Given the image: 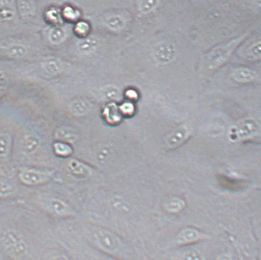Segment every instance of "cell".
<instances>
[{
	"label": "cell",
	"instance_id": "1",
	"mask_svg": "<svg viewBox=\"0 0 261 260\" xmlns=\"http://www.w3.org/2000/svg\"><path fill=\"white\" fill-rule=\"evenodd\" d=\"M0 242L7 254L14 259L25 256L28 245L20 232L16 230H9L2 235Z\"/></svg>",
	"mask_w": 261,
	"mask_h": 260
},
{
	"label": "cell",
	"instance_id": "2",
	"mask_svg": "<svg viewBox=\"0 0 261 260\" xmlns=\"http://www.w3.org/2000/svg\"><path fill=\"white\" fill-rule=\"evenodd\" d=\"M245 35L234 39L225 45H222L213 51L208 58V64L210 69L214 70L223 65L230 58L234 50L243 41Z\"/></svg>",
	"mask_w": 261,
	"mask_h": 260
},
{
	"label": "cell",
	"instance_id": "3",
	"mask_svg": "<svg viewBox=\"0 0 261 260\" xmlns=\"http://www.w3.org/2000/svg\"><path fill=\"white\" fill-rule=\"evenodd\" d=\"M93 237L96 244L106 252L116 253L120 247V240L113 233L103 229H96L93 232Z\"/></svg>",
	"mask_w": 261,
	"mask_h": 260
},
{
	"label": "cell",
	"instance_id": "4",
	"mask_svg": "<svg viewBox=\"0 0 261 260\" xmlns=\"http://www.w3.org/2000/svg\"><path fill=\"white\" fill-rule=\"evenodd\" d=\"M175 48L172 44L163 43L159 44L153 50V57L157 62L167 63L173 59Z\"/></svg>",
	"mask_w": 261,
	"mask_h": 260
},
{
	"label": "cell",
	"instance_id": "5",
	"mask_svg": "<svg viewBox=\"0 0 261 260\" xmlns=\"http://www.w3.org/2000/svg\"><path fill=\"white\" fill-rule=\"evenodd\" d=\"M19 179L24 184L33 186L47 181L49 175L38 170L24 169L19 173Z\"/></svg>",
	"mask_w": 261,
	"mask_h": 260
},
{
	"label": "cell",
	"instance_id": "6",
	"mask_svg": "<svg viewBox=\"0 0 261 260\" xmlns=\"http://www.w3.org/2000/svg\"><path fill=\"white\" fill-rule=\"evenodd\" d=\"M45 206L50 213L55 215L60 216V217L68 215L70 213L69 205L59 199H48L45 202Z\"/></svg>",
	"mask_w": 261,
	"mask_h": 260
},
{
	"label": "cell",
	"instance_id": "7",
	"mask_svg": "<svg viewBox=\"0 0 261 260\" xmlns=\"http://www.w3.org/2000/svg\"><path fill=\"white\" fill-rule=\"evenodd\" d=\"M41 144V140L38 136L28 135L24 138L21 144L22 151L26 155H31L37 151Z\"/></svg>",
	"mask_w": 261,
	"mask_h": 260
},
{
	"label": "cell",
	"instance_id": "8",
	"mask_svg": "<svg viewBox=\"0 0 261 260\" xmlns=\"http://www.w3.org/2000/svg\"><path fill=\"white\" fill-rule=\"evenodd\" d=\"M69 109L70 112L76 116L86 115L90 111V103L88 101L83 99H76L70 104Z\"/></svg>",
	"mask_w": 261,
	"mask_h": 260
},
{
	"label": "cell",
	"instance_id": "9",
	"mask_svg": "<svg viewBox=\"0 0 261 260\" xmlns=\"http://www.w3.org/2000/svg\"><path fill=\"white\" fill-rule=\"evenodd\" d=\"M233 77L236 81L247 83L255 81L257 75L250 69L240 68L236 69L233 72Z\"/></svg>",
	"mask_w": 261,
	"mask_h": 260
},
{
	"label": "cell",
	"instance_id": "10",
	"mask_svg": "<svg viewBox=\"0 0 261 260\" xmlns=\"http://www.w3.org/2000/svg\"><path fill=\"white\" fill-rule=\"evenodd\" d=\"M68 167L71 173L78 176L87 177L92 173L90 167L76 160H70Z\"/></svg>",
	"mask_w": 261,
	"mask_h": 260
},
{
	"label": "cell",
	"instance_id": "11",
	"mask_svg": "<svg viewBox=\"0 0 261 260\" xmlns=\"http://www.w3.org/2000/svg\"><path fill=\"white\" fill-rule=\"evenodd\" d=\"M188 133L189 132L186 127L183 126V127L178 128L172 134L169 136L167 139L168 146L170 147L177 146L188 137Z\"/></svg>",
	"mask_w": 261,
	"mask_h": 260
},
{
	"label": "cell",
	"instance_id": "12",
	"mask_svg": "<svg viewBox=\"0 0 261 260\" xmlns=\"http://www.w3.org/2000/svg\"><path fill=\"white\" fill-rule=\"evenodd\" d=\"M200 237L199 233L192 228H186L179 233L177 242L180 244H187L195 241Z\"/></svg>",
	"mask_w": 261,
	"mask_h": 260
},
{
	"label": "cell",
	"instance_id": "13",
	"mask_svg": "<svg viewBox=\"0 0 261 260\" xmlns=\"http://www.w3.org/2000/svg\"><path fill=\"white\" fill-rule=\"evenodd\" d=\"M55 137L59 140L70 142H76L78 139V134L76 131L67 126L58 129L55 132Z\"/></svg>",
	"mask_w": 261,
	"mask_h": 260
},
{
	"label": "cell",
	"instance_id": "14",
	"mask_svg": "<svg viewBox=\"0 0 261 260\" xmlns=\"http://www.w3.org/2000/svg\"><path fill=\"white\" fill-rule=\"evenodd\" d=\"M98 46V41L93 37L87 38L79 41L78 47L79 51L83 54H89L96 49Z\"/></svg>",
	"mask_w": 261,
	"mask_h": 260
},
{
	"label": "cell",
	"instance_id": "15",
	"mask_svg": "<svg viewBox=\"0 0 261 260\" xmlns=\"http://www.w3.org/2000/svg\"><path fill=\"white\" fill-rule=\"evenodd\" d=\"M105 24L111 30L118 31L122 30L125 25V20L122 16L113 15L108 17L105 19Z\"/></svg>",
	"mask_w": 261,
	"mask_h": 260
},
{
	"label": "cell",
	"instance_id": "16",
	"mask_svg": "<svg viewBox=\"0 0 261 260\" xmlns=\"http://www.w3.org/2000/svg\"><path fill=\"white\" fill-rule=\"evenodd\" d=\"M43 67L48 74L54 75L59 73L61 71L62 65L59 60L50 58L45 61L43 63Z\"/></svg>",
	"mask_w": 261,
	"mask_h": 260
},
{
	"label": "cell",
	"instance_id": "17",
	"mask_svg": "<svg viewBox=\"0 0 261 260\" xmlns=\"http://www.w3.org/2000/svg\"><path fill=\"white\" fill-rule=\"evenodd\" d=\"M66 31L61 27H54L50 30L49 34L50 42L54 45H60L66 38Z\"/></svg>",
	"mask_w": 261,
	"mask_h": 260
},
{
	"label": "cell",
	"instance_id": "18",
	"mask_svg": "<svg viewBox=\"0 0 261 260\" xmlns=\"http://www.w3.org/2000/svg\"><path fill=\"white\" fill-rule=\"evenodd\" d=\"M11 138L8 133H0V157H5L10 152Z\"/></svg>",
	"mask_w": 261,
	"mask_h": 260
},
{
	"label": "cell",
	"instance_id": "19",
	"mask_svg": "<svg viewBox=\"0 0 261 260\" xmlns=\"http://www.w3.org/2000/svg\"><path fill=\"white\" fill-rule=\"evenodd\" d=\"M101 95L106 100H115L119 98L120 90L115 86H106L101 89Z\"/></svg>",
	"mask_w": 261,
	"mask_h": 260
},
{
	"label": "cell",
	"instance_id": "20",
	"mask_svg": "<svg viewBox=\"0 0 261 260\" xmlns=\"http://www.w3.org/2000/svg\"><path fill=\"white\" fill-rule=\"evenodd\" d=\"M27 48L21 44H16L10 46L8 49L9 57L14 58H20L24 57L27 53Z\"/></svg>",
	"mask_w": 261,
	"mask_h": 260
},
{
	"label": "cell",
	"instance_id": "21",
	"mask_svg": "<svg viewBox=\"0 0 261 260\" xmlns=\"http://www.w3.org/2000/svg\"><path fill=\"white\" fill-rule=\"evenodd\" d=\"M119 111L114 104H110L105 108V118L110 122H117L120 118Z\"/></svg>",
	"mask_w": 261,
	"mask_h": 260
},
{
	"label": "cell",
	"instance_id": "22",
	"mask_svg": "<svg viewBox=\"0 0 261 260\" xmlns=\"http://www.w3.org/2000/svg\"><path fill=\"white\" fill-rule=\"evenodd\" d=\"M54 149L55 154L62 157L69 156L72 153L71 147L61 142H55L54 144Z\"/></svg>",
	"mask_w": 261,
	"mask_h": 260
},
{
	"label": "cell",
	"instance_id": "23",
	"mask_svg": "<svg viewBox=\"0 0 261 260\" xmlns=\"http://www.w3.org/2000/svg\"><path fill=\"white\" fill-rule=\"evenodd\" d=\"M15 189L9 182L0 180V197H6L14 193Z\"/></svg>",
	"mask_w": 261,
	"mask_h": 260
},
{
	"label": "cell",
	"instance_id": "24",
	"mask_svg": "<svg viewBox=\"0 0 261 260\" xmlns=\"http://www.w3.org/2000/svg\"><path fill=\"white\" fill-rule=\"evenodd\" d=\"M19 9L21 15L26 17L33 13L34 6L31 1H21L19 2Z\"/></svg>",
	"mask_w": 261,
	"mask_h": 260
},
{
	"label": "cell",
	"instance_id": "25",
	"mask_svg": "<svg viewBox=\"0 0 261 260\" xmlns=\"http://www.w3.org/2000/svg\"><path fill=\"white\" fill-rule=\"evenodd\" d=\"M113 207L117 211H121V212H128L130 211V206L128 203L120 198L116 197L112 200Z\"/></svg>",
	"mask_w": 261,
	"mask_h": 260
},
{
	"label": "cell",
	"instance_id": "26",
	"mask_svg": "<svg viewBox=\"0 0 261 260\" xmlns=\"http://www.w3.org/2000/svg\"><path fill=\"white\" fill-rule=\"evenodd\" d=\"M184 205L185 204L182 200H179V199H173L166 204V208L169 212L176 213L180 211L183 208Z\"/></svg>",
	"mask_w": 261,
	"mask_h": 260
},
{
	"label": "cell",
	"instance_id": "27",
	"mask_svg": "<svg viewBox=\"0 0 261 260\" xmlns=\"http://www.w3.org/2000/svg\"><path fill=\"white\" fill-rule=\"evenodd\" d=\"M158 3L157 1H142L140 2L139 9L142 13L147 14L153 11Z\"/></svg>",
	"mask_w": 261,
	"mask_h": 260
},
{
	"label": "cell",
	"instance_id": "28",
	"mask_svg": "<svg viewBox=\"0 0 261 260\" xmlns=\"http://www.w3.org/2000/svg\"><path fill=\"white\" fill-rule=\"evenodd\" d=\"M181 260H204V257L198 250H192L186 252Z\"/></svg>",
	"mask_w": 261,
	"mask_h": 260
},
{
	"label": "cell",
	"instance_id": "29",
	"mask_svg": "<svg viewBox=\"0 0 261 260\" xmlns=\"http://www.w3.org/2000/svg\"><path fill=\"white\" fill-rule=\"evenodd\" d=\"M8 84V81L6 74L0 71V98L5 93Z\"/></svg>",
	"mask_w": 261,
	"mask_h": 260
},
{
	"label": "cell",
	"instance_id": "30",
	"mask_svg": "<svg viewBox=\"0 0 261 260\" xmlns=\"http://www.w3.org/2000/svg\"><path fill=\"white\" fill-rule=\"evenodd\" d=\"M261 43L258 42L255 44L250 48L248 50V55L251 58H260L261 56Z\"/></svg>",
	"mask_w": 261,
	"mask_h": 260
},
{
	"label": "cell",
	"instance_id": "31",
	"mask_svg": "<svg viewBox=\"0 0 261 260\" xmlns=\"http://www.w3.org/2000/svg\"><path fill=\"white\" fill-rule=\"evenodd\" d=\"M76 32L79 35H84L89 31V25L85 22H80L77 24L75 28Z\"/></svg>",
	"mask_w": 261,
	"mask_h": 260
},
{
	"label": "cell",
	"instance_id": "32",
	"mask_svg": "<svg viewBox=\"0 0 261 260\" xmlns=\"http://www.w3.org/2000/svg\"><path fill=\"white\" fill-rule=\"evenodd\" d=\"M47 17L48 19L50 21L52 22V23H59L60 21V16L59 12L55 10V9H52V10L48 11Z\"/></svg>",
	"mask_w": 261,
	"mask_h": 260
},
{
	"label": "cell",
	"instance_id": "33",
	"mask_svg": "<svg viewBox=\"0 0 261 260\" xmlns=\"http://www.w3.org/2000/svg\"><path fill=\"white\" fill-rule=\"evenodd\" d=\"M64 16L67 19L72 20V19H76L78 16V14H77V11L74 10L73 9L70 7H66L64 10Z\"/></svg>",
	"mask_w": 261,
	"mask_h": 260
},
{
	"label": "cell",
	"instance_id": "34",
	"mask_svg": "<svg viewBox=\"0 0 261 260\" xmlns=\"http://www.w3.org/2000/svg\"><path fill=\"white\" fill-rule=\"evenodd\" d=\"M120 110L124 114H131L134 111V107L130 103H124L120 108Z\"/></svg>",
	"mask_w": 261,
	"mask_h": 260
},
{
	"label": "cell",
	"instance_id": "35",
	"mask_svg": "<svg viewBox=\"0 0 261 260\" xmlns=\"http://www.w3.org/2000/svg\"><path fill=\"white\" fill-rule=\"evenodd\" d=\"M48 260H70L66 255L63 254H56L53 255Z\"/></svg>",
	"mask_w": 261,
	"mask_h": 260
},
{
	"label": "cell",
	"instance_id": "36",
	"mask_svg": "<svg viewBox=\"0 0 261 260\" xmlns=\"http://www.w3.org/2000/svg\"><path fill=\"white\" fill-rule=\"evenodd\" d=\"M216 260H231V258L229 255L224 254L219 256Z\"/></svg>",
	"mask_w": 261,
	"mask_h": 260
}]
</instances>
